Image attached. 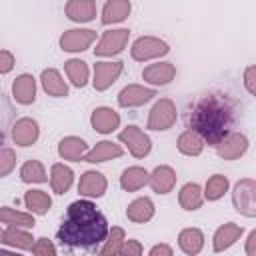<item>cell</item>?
I'll return each mask as SVG.
<instances>
[{
	"label": "cell",
	"mask_w": 256,
	"mask_h": 256,
	"mask_svg": "<svg viewBox=\"0 0 256 256\" xmlns=\"http://www.w3.org/2000/svg\"><path fill=\"white\" fill-rule=\"evenodd\" d=\"M242 106L228 94L208 92L200 96L186 114L188 130L200 136L204 144H220L236 126Z\"/></svg>",
	"instance_id": "6da1fadb"
},
{
	"label": "cell",
	"mask_w": 256,
	"mask_h": 256,
	"mask_svg": "<svg viewBox=\"0 0 256 256\" xmlns=\"http://www.w3.org/2000/svg\"><path fill=\"white\" fill-rule=\"evenodd\" d=\"M106 236L108 222L90 200L72 202L58 228V240L70 248H92Z\"/></svg>",
	"instance_id": "7a4b0ae2"
},
{
	"label": "cell",
	"mask_w": 256,
	"mask_h": 256,
	"mask_svg": "<svg viewBox=\"0 0 256 256\" xmlns=\"http://www.w3.org/2000/svg\"><path fill=\"white\" fill-rule=\"evenodd\" d=\"M254 194H256V182H254L252 178L240 180V182L234 186V192H232L234 208H236L240 214L248 216V218H254V216H256Z\"/></svg>",
	"instance_id": "3957f363"
},
{
	"label": "cell",
	"mask_w": 256,
	"mask_h": 256,
	"mask_svg": "<svg viewBox=\"0 0 256 256\" xmlns=\"http://www.w3.org/2000/svg\"><path fill=\"white\" fill-rule=\"evenodd\" d=\"M168 44L160 38H154V36H140L138 40H134L132 48H130V54L134 60L138 62H146L150 58H158V56H164L168 54Z\"/></svg>",
	"instance_id": "277c9868"
},
{
	"label": "cell",
	"mask_w": 256,
	"mask_h": 256,
	"mask_svg": "<svg viewBox=\"0 0 256 256\" xmlns=\"http://www.w3.org/2000/svg\"><path fill=\"white\" fill-rule=\"evenodd\" d=\"M176 122V106L170 98H160L150 114H148V128L150 130H168Z\"/></svg>",
	"instance_id": "5b68a950"
},
{
	"label": "cell",
	"mask_w": 256,
	"mask_h": 256,
	"mask_svg": "<svg viewBox=\"0 0 256 256\" xmlns=\"http://www.w3.org/2000/svg\"><path fill=\"white\" fill-rule=\"evenodd\" d=\"M118 138H120V142H124L128 146V150L134 158H144L152 148V142H150L148 134H144L138 126H126L118 134Z\"/></svg>",
	"instance_id": "8992f818"
},
{
	"label": "cell",
	"mask_w": 256,
	"mask_h": 256,
	"mask_svg": "<svg viewBox=\"0 0 256 256\" xmlns=\"http://www.w3.org/2000/svg\"><path fill=\"white\" fill-rule=\"evenodd\" d=\"M128 38H130V30H128V28L108 30V32L102 34L100 42L96 44L94 54H96V56H112V54H118V52H122V48L126 46Z\"/></svg>",
	"instance_id": "52a82bcc"
},
{
	"label": "cell",
	"mask_w": 256,
	"mask_h": 256,
	"mask_svg": "<svg viewBox=\"0 0 256 256\" xmlns=\"http://www.w3.org/2000/svg\"><path fill=\"white\" fill-rule=\"evenodd\" d=\"M96 40V32L88 28H72L60 36V48L64 52H82Z\"/></svg>",
	"instance_id": "ba28073f"
},
{
	"label": "cell",
	"mask_w": 256,
	"mask_h": 256,
	"mask_svg": "<svg viewBox=\"0 0 256 256\" xmlns=\"http://www.w3.org/2000/svg\"><path fill=\"white\" fill-rule=\"evenodd\" d=\"M122 68H124L122 62H96L94 64V80H92L94 88L98 92L110 88L122 74Z\"/></svg>",
	"instance_id": "9c48e42d"
},
{
	"label": "cell",
	"mask_w": 256,
	"mask_h": 256,
	"mask_svg": "<svg viewBox=\"0 0 256 256\" xmlns=\"http://www.w3.org/2000/svg\"><path fill=\"white\" fill-rule=\"evenodd\" d=\"M248 150V138L240 132H230L220 144H216V152L224 160H236Z\"/></svg>",
	"instance_id": "30bf717a"
},
{
	"label": "cell",
	"mask_w": 256,
	"mask_h": 256,
	"mask_svg": "<svg viewBox=\"0 0 256 256\" xmlns=\"http://www.w3.org/2000/svg\"><path fill=\"white\" fill-rule=\"evenodd\" d=\"M156 96V90L152 88H144L140 84H130L126 86L120 94H118V104L122 108H134V106H142L148 100H152Z\"/></svg>",
	"instance_id": "8fae6325"
},
{
	"label": "cell",
	"mask_w": 256,
	"mask_h": 256,
	"mask_svg": "<svg viewBox=\"0 0 256 256\" xmlns=\"http://www.w3.org/2000/svg\"><path fill=\"white\" fill-rule=\"evenodd\" d=\"M106 178L102 172H96V170H88L80 176V182H78V192L80 196H86V198H98L106 192Z\"/></svg>",
	"instance_id": "7c38bea8"
},
{
	"label": "cell",
	"mask_w": 256,
	"mask_h": 256,
	"mask_svg": "<svg viewBox=\"0 0 256 256\" xmlns=\"http://www.w3.org/2000/svg\"><path fill=\"white\" fill-rule=\"evenodd\" d=\"M90 124H92V128H94L96 132H100V134H110V132H114V130L120 126V116H118L116 110H112V108H108V106H100V108H96V110L92 112Z\"/></svg>",
	"instance_id": "4fadbf2b"
},
{
	"label": "cell",
	"mask_w": 256,
	"mask_h": 256,
	"mask_svg": "<svg viewBox=\"0 0 256 256\" xmlns=\"http://www.w3.org/2000/svg\"><path fill=\"white\" fill-rule=\"evenodd\" d=\"M40 136V128L32 118H20L12 126V140L18 146H32Z\"/></svg>",
	"instance_id": "5bb4252c"
},
{
	"label": "cell",
	"mask_w": 256,
	"mask_h": 256,
	"mask_svg": "<svg viewBox=\"0 0 256 256\" xmlns=\"http://www.w3.org/2000/svg\"><path fill=\"white\" fill-rule=\"evenodd\" d=\"M12 96L18 104H24V106L32 104L36 100V80H34V76H30V74L18 76L12 84Z\"/></svg>",
	"instance_id": "9a60e30c"
},
{
	"label": "cell",
	"mask_w": 256,
	"mask_h": 256,
	"mask_svg": "<svg viewBox=\"0 0 256 256\" xmlns=\"http://www.w3.org/2000/svg\"><path fill=\"white\" fill-rule=\"evenodd\" d=\"M176 76V68L174 64L170 62H156V64H150L144 68L142 72V78L150 84H156V86H164L168 84L172 78Z\"/></svg>",
	"instance_id": "2e32d148"
},
{
	"label": "cell",
	"mask_w": 256,
	"mask_h": 256,
	"mask_svg": "<svg viewBox=\"0 0 256 256\" xmlns=\"http://www.w3.org/2000/svg\"><path fill=\"white\" fill-rule=\"evenodd\" d=\"M148 184L154 192L158 194H168L172 192L174 184H176V172L170 168V166H158L154 168V172L150 174L148 178Z\"/></svg>",
	"instance_id": "e0dca14e"
},
{
	"label": "cell",
	"mask_w": 256,
	"mask_h": 256,
	"mask_svg": "<svg viewBox=\"0 0 256 256\" xmlns=\"http://www.w3.org/2000/svg\"><path fill=\"white\" fill-rule=\"evenodd\" d=\"M88 150V144L78 138V136H66L58 142V154L64 158V160H72V162H80L84 158Z\"/></svg>",
	"instance_id": "ac0fdd59"
},
{
	"label": "cell",
	"mask_w": 256,
	"mask_h": 256,
	"mask_svg": "<svg viewBox=\"0 0 256 256\" xmlns=\"http://www.w3.org/2000/svg\"><path fill=\"white\" fill-rule=\"evenodd\" d=\"M242 236V226L234 224V222H228V224H222L216 232H214V252H224L226 248H230L238 238Z\"/></svg>",
	"instance_id": "d6986e66"
},
{
	"label": "cell",
	"mask_w": 256,
	"mask_h": 256,
	"mask_svg": "<svg viewBox=\"0 0 256 256\" xmlns=\"http://www.w3.org/2000/svg\"><path fill=\"white\" fill-rule=\"evenodd\" d=\"M64 10L72 22H90L96 16V2L94 0H70Z\"/></svg>",
	"instance_id": "ffe728a7"
},
{
	"label": "cell",
	"mask_w": 256,
	"mask_h": 256,
	"mask_svg": "<svg viewBox=\"0 0 256 256\" xmlns=\"http://www.w3.org/2000/svg\"><path fill=\"white\" fill-rule=\"evenodd\" d=\"M40 82H42V88L48 96H54V98H64L68 96V86L66 82L62 80L60 72L54 70V68H46L40 76Z\"/></svg>",
	"instance_id": "44dd1931"
},
{
	"label": "cell",
	"mask_w": 256,
	"mask_h": 256,
	"mask_svg": "<svg viewBox=\"0 0 256 256\" xmlns=\"http://www.w3.org/2000/svg\"><path fill=\"white\" fill-rule=\"evenodd\" d=\"M118 156H122V148L118 144L110 142V140H102L90 152H86L82 160L84 162H90V164H96V162H106V160L118 158Z\"/></svg>",
	"instance_id": "7402d4cb"
},
{
	"label": "cell",
	"mask_w": 256,
	"mask_h": 256,
	"mask_svg": "<svg viewBox=\"0 0 256 256\" xmlns=\"http://www.w3.org/2000/svg\"><path fill=\"white\" fill-rule=\"evenodd\" d=\"M126 216H128V220H132L136 224H144L154 216V202L150 198H146V196L144 198H136V200H132L128 204Z\"/></svg>",
	"instance_id": "603a6c76"
},
{
	"label": "cell",
	"mask_w": 256,
	"mask_h": 256,
	"mask_svg": "<svg viewBox=\"0 0 256 256\" xmlns=\"http://www.w3.org/2000/svg\"><path fill=\"white\" fill-rule=\"evenodd\" d=\"M178 246L188 256L198 254L202 250V246H204V234H202V230H198V228H184L178 234Z\"/></svg>",
	"instance_id": "cb8c5ba5"
},
{
	"label": "cell",
	"mask_w": 256,
	"mask_h": 256,
	"mask_svg": "<svg viewBox=\"0 0 256 256\" xmlns=\"http://www.w3.org/2000/svg\"><path fill=\"white\" fill-rule=\"evenodd\" d=\"M148 178L150 174L142 168V166H130L122 172L120 176V186L126 190V192H136L140 190L144 184H148Z\"/></svg>",
	"instance_id": "d4e9b609"
},
{
	"label": "cell",
	"mask_w": 256,
	"mask_h": 256,
	"mask_svg": "<svg viewBox=\"0 0 256 256\" xmlns=\"http://www.w3.org/2000/svg\"><path fill=\"white\" fill-rule=\"evenodd\" d=\"M132 4L128 0H108L102 8V24H114L122 22L130 14Z\"/></svg>",
	"instance_id": "484cf974"
},
{
	"label": "cell",
	"mask_w": 256,
	"mask_h": 256,
	"mask_svg": "<svg viewBox=\"0 0 256 256\" xmlns=\"http://www.w3.org/2000/svg\"><path fill=\"white\" fill-rule=\"evenodd\" d=\"M72 182H74V172L68 166H64V164H54L52 166V170H50V184H52V190L56 194L68 192Z\"/></svg>",
	"instance_id": "4316f807"
},
{
	"label": "cell",
	"mask_w": 256,
	"mask_h": 256,
	"mask_svg": "<svg viewBox=\"0 0 256 256\" xmlns=\"http://www.w3.org/2000/svg\"><path fill=\"white\" fill-rule=\"evenodd\" d=\"M178 202L184 210H198L202 206V190L198 184L194 182H188L182 186L180 190V196H178Z\"/></svg>",
	"instance_id": "83f0119b"
},
{
	"label": "cell",
	"mask_w": 256,
	"mask_h": 256,
	"mask_svg": "<svg viewBox=\"0 0 256 256\" xmlns=\"http://www.w3.org/2000/svg\"><path fill=\"white\" fill-rule=\"evenodd\" d=\"M0 222L4 224H10L14 228L22 226V228H34V216L32 214H26V212H18L14 208H8V206H2L0 208Z\"/></svg>",
	"instance_id": "f1b7e54d"
},
{
	"label": "cell",
	"mask_w": 256,
	"mask_h": 256,
	"mask_svg": "<svg viewBox=\"0 0 256 256\" xmlns=\"http://www.w3.org/2000/svg\"><path fill=\"white\" fill-rule=\"evenodd\" d=\"M24 204L34 214H46L52 206V198L42 190H28L24 196Z\"/></svg>",
	"instance_id": "f546056e"
},
{
	"label": "cell",
	"mask_w": 256,
	"mask_h": 256,
	"mask_svg": "<svg viewBox=\"0 0 256 256\" xmlns=\"http://www.w3.org/2000/svg\"><path fill=\"white\" fill-rule=\"evenodd\" d=\"M64 70L70 78V82L76 86V88H82L86 86L88 82V64L84 60H78V58H72L64 64Z\"/></svg>",
	"instance_id": "4dcf8cb0"
},
{
	"label": "cell",
	"mask_w": 256,
	"mask_h": 256,
	"mask_svg": "<svg viewBox=\"0 0 256 256\" xmlns=\"http://www.w3.org/2000/svg\"><path fill=\"white\" fill-rule=\"evenodd\" d=\"M178 150L186 156H198L204 150V142L200 140L198 134H194L192 130H184L178 136Z\"/></svg>",
	"instance_id": "1f68e13d"
},
{
	"label": "cell",
	"mask_w": 256,
	"mask_h": 256,
	"mask_svg": "<svg viewBox=\"0 0 256 256\" xmlns=\"http://www.w3.org/2000/svg\"><path fill=\"white\" fill-rule=\"evenodd\" d=\"M2 242L8 244V246H14V248H22V250H28V248L34 246V238L28 232H24L20 228H14V226H10L8 230H4Z\"/></svg>",
	"instance_id": "d6a6232c"
},
{
	"label": "cell",
	"mask_w": 256,
	"mask_h": 256,
	"mask_svg": "<svg viewBox=\"0 0 256 256\" xmlns=\"http://www.w3.org/2000/svg\"><path fill=\"white\" fill-rule=\"evenodd\" d=\"M126 240V234L120 226H112V230H108V240L104 244V248L96 254V256H118L120 254V248Z\"/></svg>",
	"instance_id": "836d02e7"
},
{
	"label": "cell",
	"mask_w": 256,
	"mask_h": 256,
	"mask_svg": "<svg viewBox=\"0 0 256 256\" xmlns=\"http://www.w3.org/2000/svg\"><path fill=\"white\" fill-rule=\"evenodd\" d=\"M20 178H22V182H28V184L30 182H46L44 166L38 160H28L20 168Z\"/></svg>",
	"instance_id": "e575fe53"
},
{
	"label": "cell",
	"mask_w": 256,
	"mask_h": 256,
	"mask_svg": "<svg viewBox=\"0 0 256 256\" xmlns=\"http://www.w3.org/2000/svg\"><path fill=\"white\" fill-rule=\"evenodd\" d=\"M228 190V178L222 176V174H214L208 182H206V188H204V196L208 200H218L224 196V192Z\"/></svg>",
	"instance_id": "d590c367"
},
{
	"label": "cell",
	"mask_w": 256,
	"mask_h": 256,
	"mask_svg": "<svg viewBox=\"0 0 256 256\" xmlns=\"http://www.w3.org/2000/svg\"><path fill=\"white\" fill-rule=\"evenodd\" d=\"M16 166V152L12 148H0V178L8 176Z\"/></svg>",
	"instance_id": "8d00e7d4"
},
{
	"label": "cell",
	"mask_w": 256,
	"mask_h": 256,
	"mask_svg": "<svg viewBox=\"0 0 256 256\" xmlns=\"http://www.w3.org/2000/svg\"><path fill=\"white\" fill-rule=\"evenodd\" d=\"M34 256H56V248L48 238H38L32 246Z\"/></svg>",
	"instance_id": "74e56055"
},
{
	"label": "cell",
	"mask_w": 256,
	"mask_h": 256,
	"mask_svg": "<svg viewBox=\"0 0 256 256\" xmlns=\"http://www.w3.org/2000/svg\"><path fill=\"white\" fill-rule=\"evenodd\" d=\"M120 254L122 256H142V244L138 240H124Z\"/></svg>",
	"instance_id": "f35d334b"
},
{
	"label": "cell",
	"mask_w": 256,
	"mask_h": 256,
	"mask_svg": "<svg viewBox=\"0 0 256 256\" xmlns=\"http://www.w3.org/2000/svg\"><path fill=\"white\" fill-rule=\"evenodd\" d=\"M14 68V56L8 50H0V74H6Z\"/></svg>",
	"instance_id": "ab89813d"
},
{
	"label": "cell",
	"mask_w": 256,
	"mask_h": 256,
	"mask_svg": "<svg viewBox=\"0 0 256 256\" xmlns=\"http://www.w3.org/2000/svg\"><path fill=\"white\" fill-rule=\"evenodd\" d=\"M254 76H256V68L248 66L246 72H244V86H246V90L250 94H256V80H254Z\"/></svg>",
	"instance_id": "60d3db41"
},
{
	"label": "cell",
	"mask_w": 256,
	"mask_h": 256,
	"mask_svg": "<svg viewBox=\"0 0 256 256\" xmlns=\"http://www.w3.org/2000/svg\"><path fill=\"white\" fill-rule=\"evenodd\" d=\"M148 256H174V252H172V248L168 244H156V246H152Z\"/></svg>",
	"instance_id": "b9f144b4"
},
{
	"label": "cell",
	"mask_w": 256,
	"mask_h": 256,
	"mask_svg": "<svg viewBox=\"0 0 256 256\" xmlns=\"http://www.w3.org/2000/svg\"><path fill=\"white\" fill-rule=\"evenodd\" d=\"M254 244H256V230H252V232L248 234V240H246V254H248V256H256Z\"/></svg>",
	"instance_id": "7bdbcfd3"
},
{
	"label": "cell",
	"mask_w": 256,
	"mask_h": 256,
	"mask_svg": "<svg viewBox=\"0 0 256 256\" xmlns=\"http://www.w3.org/2000/svg\"><path fill=\"white\" fill-rule=\"evenodd\" d=\"M0 256H22V254H16V252H10V250H0Z\"/></svg>",
	"instance_id": "ee69618b"
},
{
	"label": "cell",
	"mask_w": 256,
	"mask_h": 256,
	"mask_svg": "<svg viewBox=\"0 0 256 256\" xmlns=\"http://www.w3.org/2000/svg\"><path fill=\"white\" fill-rule=\"evenodd\" d=\"M2 144H4V130L0 128V146H2Z\"/></svg>",
	"instance_id": "f6af8a7d"
},
{
	"label": "cell",
	"mask_w": 256,
	"mask_h": 256,
	"mask_svg": "<svg viewBox=\"0 0 256 256\" xmlns=\"http://www.w3.org/2000/svg\"><path fill=\"white\" fill-rule=\"evenodd\" d=\"M2 236H4V230H0V242H2Z\"/></svg>",
	"instance_id": "bcb514c9"
}]
</instances>
